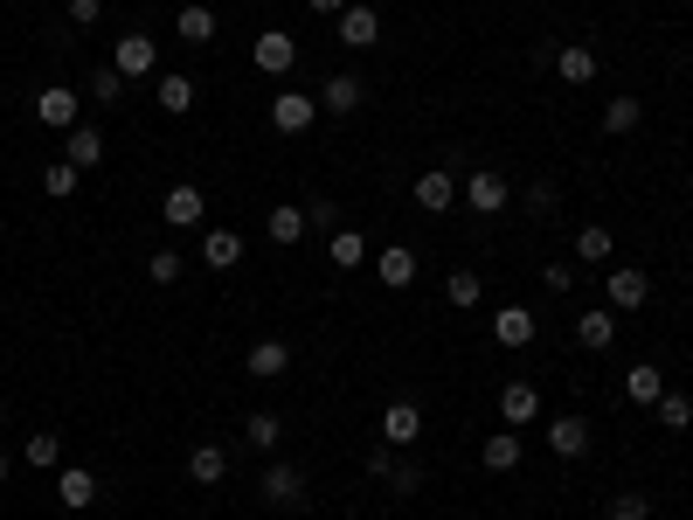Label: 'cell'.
Wrapping results in <instances>:
<instances>
[{"mask_svg":"<svg viewBox=\"0 0 693 520\" xmlns=\"http://www.w3.org/2000/svg\"><path fill=\"white\" fill-rule=\"evenodd\" d=\"M513 201V181L499 174V166H472V174H465V209L472 215H499Z\"/></svg>","mask_w":693,"mask_h":520,"instance_id":"obj_1","label":"cell"},{"mask_svg":"<svg viewBox=\"0 0 693 520\" xmlns=\"http://www.w3.org/2000/svg\"><path fill=\"white\" fill-rule=\"evenodd\" d=\"M604 299H610V312H639V306L652 299V271H645V264H610Z\"/></svg>","mask_w":693,"mask_h":520,"instance_id":"obj_2","label":"cell"},{"mask_svg":"<svg viewBox=\"0 0 693 520\" xmlns=\"http://www.w3.org/2000/svg\"><path fill=\"white\" fill-rule=\"evenodd\" d=\"M111 70H119L125 84H139V77H160V42H153V35H125V42L111 49Z\"/></svg>","mask_w":693,"mask_h":520,"instance_id":"obj_3","label":"cell"},{"mask_svg":"<svg viewBox=\"0 0 693 520\" xmlns=\"http://www.w3.org/2000/svg\"><path fill=\"white\" fill-rule=\"evenodd\" d=\"M35 119H42L49 133H70V125H84V98L70 84H49V90H35Z\"/></svg>","mask_w":693,"mask_h":520,"instance_id":"obj_4","label":"cell"},{"mask_svg":"<svg viewBox=\"0 0 693 520\" xmlns=\"http://www.w3.org/2000/svg\"><path fill=\"white\" fill-rule=\"evenodd\" d=\"M271 125L285 139L312 133V125H320V98H306V90H277V98H271Z\"/></svg>","mask_w":693,"mask_h":520,"instance_id":"obj_5","label":"cell"},{"mask_svg":"<svg viewBox=\"0 0 693 520\" xmlns=\"http://www.w3.org/2000/svg\"><path fill=\"white\" fill-rule=\"evenodd\" d=\"M201 215H209V195H201L195 181H174L166 201H160V222L166 230H201Z\"/></svg>","mask_w":693,"mask_h":520,"instance_id":"obj_6","label":"cell"},{"mask_svg":"<svg viewBox=\"0 0 693 520\" xmlns=\"http://www.w3.org/2000/svg\"><path fill=\"white\" fill-rule=\"evenodd\" d=\"M250 63L264 70V77H292V63H298V42H292L285 28H264V35L250 42Z\"/></svg>","mask_w":693,"mask_h":520,"instance_id":"obj_7","label":"cell"},{"mask_svg":"<svg viewBox=\"0 0 693 520\" xmlns=\"http://www.w3.org/2000/svg\"><path fill=\"white\" fill-rule=\"evenodd\" d=\"M409 195H417L423 215H444V209H458V174H451V166H430V174H417Z\"/></svg>","mask_w":693,"mask_h":520,"instance_id":"obj_8","label":"cell"},{"mask_svg":"<svg viewBox=\"0 0 693 520\" xmlns=\"http://www.w3.org/2000/svg\"><path fill=\"white\" fill-rule=\"evenodd\" d=\"M333 28H341V42H347V49H374V42H382V14L361 8V0H347V8L333 14Z\"/></svg>","mask_w":693,"mask_h":520,"instance_id":"obj_9","label":"cell"},{"mask_svg":"<svg viewBox=\"0 0 693 520\" xmlns=\"http://www.w3.org/2000/svg\"><path fill=\"white\" fill-rule=\"evenodd\" d=\"M417 437H423V410H417V403H388V410H382V444H388V451H409Z\"/></svg>","mask_w":693,"mask_h":520,"instance_id":"obj_10","label":"cell"},{"mask_svg":"<svg viewBox=\"0 0 693 520\" xmlns=\"http://www.w3.org/2000/svg\"><path fill=\"white\" fill-rule=\"evenodd\" d=\"M257 493H264V507H306V479H298V466H264Z\"/></svg>","mask_w":693,"mask_h":520,"instance_id":"obj_11","label":"cell"},{"mask_svg":"<svg viewBox=\"0 0 693 520\" xmlns=\"http://www.w3.org/2000/svg\"><path fill=\"white\" fill-rule=\"evenodd\" d=\"M499 417H507V431H528V423L541 417V388L534 382H507L499 388Z\"/></svg>","mask_w":693,"mask_h":520,"instance_id":"obj_12","label":"cell"},{"mask_svg":"<svg viewBox=\"0 0 693 520\" xmlns=\"http://www.w3.org/2000/svg\"><path fill=\"white\" fill-rule=\"evenodd\" d=\"M534 333H541V320H534L528 306H499L493 312V341L499 347H534Z\"/></svg>","mask_w":693,"mask_h":520,"instance_id":"obj_13","label":"cell"},{"mask_svg":"<svg viewBox=\"0 0 693 520\" xmlns=\"http://www.w3.org/2000/svg\"><path fill=\"white\" fill-rule=\"evenodd\" d=\"M555 70H561V84H596L604 55H596L590 42H561V49H555Z\"/></svg>","mask_w":693,"mask_h":520,"instance_id":"obj_14","label":"cell"},{"mask_svg":"<svg viewBox=\"0 0 693 520\" xmlns=\"http://www.w3.org/2000/svg\"><path fill=\"white\" fill-rule=\"evenodd\" d=\"M243 375H257V382L292 375V341H257V347H250V361H243Z\"/></svg>","mask_w":693,"mask_h":520,"instance_id":"obj_15","label":"cell"},{"mask_svg":"<svg viewBox=\"0 0 693 520\" xmlns=\"http://www.w3.org/2000/svg\"><path fill=\"white\" fill-rule=\"evenodd\" d=\"M153 104L166 111V119H187V111H195V77H181V70L153 77Z\"/></svg>","mask_w":693,"mask_h":520,"instance_id":"obj_16","label":"cell"},{"mask_svg":"<svg viewBox=\"0 0 693 520\" xmlns=\"http://www.w3.org/2000/svg\"><path fill=\"white\" fill-rule=\"evenodd\" d=\"M374 277H382L388 292H403V285H417V250L409 244H388L382 257H374Z\"/></svg>","mask_w":693,"mask_h":520,"instance_id":"obj_17","label":"cell"},{"mask_svg":"<svg viewBox=\"0 0 693 520\" xmlns=\"http://www.w3.org/2000/svg\"><path fill=\"white\" fill-rule=\"evenodd\" d=\"M520 458H528L520 431H493V437H485V451H479V466L485 472H520Z\"/></svg>","mask_w":693,"mask_h":520,"instance_id":"obj_18","label":"cell"},{"mask_svg":"<svg viewBox=\"0 0 693 520\" xmlns=\"http://www.w3.org/2000/svg\"><path fill=\"white\" fill-rule=\"evenodd\" d=\"M55 499H63L70 513H84L90 499H98V472H84V466H63V472H55Z\"/></svg>","mask_w":693,"mask_h":520,"instance_id":"obj_19","label":"cell"},{"mask_svg":"<svg viewBox=\"0 0 693 520\" xmlns=\"http://www.w3.org/2000/svg\"><path fill=\"white\" fill-rule=\"evenodd\" d=\"M187 479H195V486H222V479H230V451H222V444H195V451H187Z\"/></svg>","mask_w":693,"mask_h":520,"instance_id":"obj_20","label":"cell"},{"mask_svg":"<svg viewBox=\"0 0 693 520\" xmlns=\"http://www.w3.org/2000/svg\"><path fill=\"white\" fill-rule=\"evenodd\" d=\"M548 451H555V458H583V451H590V423H583V417H555V423H548Z\"/></svg>","mask_w":693,"mask_h":520,"instance_id":"obj_21","label":"cell"},{"mask_svg":"<svg viewBox=\"0 0 693 520\" xmlns=\"http://www.w3.org/2000/svg\"><path fill=\"white\" fill-rule=\"evenodd\" d=\"M576 341H583L590 355H604V347L617 341V312H610V306H590L583 320H576Z\"/></svg>","mask_w":693,"mask_h":520,"instance_id":"obj_22","label":"cell"},{"mask_svg":"<svg viewBox=\"0 0 693 520\" xmlns=\"http://www.w3.org/2000/svg\"><path fill=\"white\" fill-rule=\"evenodd\" d=\"M201 264H209V271H236L243 264V236L236 230H209V236H201Z\"/></svg>","mask_w":693,"mask_h":520,"instance_id":"obj_23","label":"cell"},{"mask_svg":"<svg viewBox=\"0 0 693 520\" xmlns=\"http://www.w3.org/2000/svg\"><path fill=\"white\" fill-rule=\"evenodd\" d=\"M174 35H181L187 49H209V42H215V14L201 8V0H187V8H181V22H174Z\"/></svg>","mask_w":693,"mask_h":520,"instance_id":"obj_24","label":"cell"},{"mask_svg":"<svg viewBox=\"0 0 693 520\" xmlns=\"http://www.w3.org/2000/svg\"><path fill=\"white\" fill-rule=\"evenodd\" d=\"M326 264L361 271V264H368V236H361V230H333V236H326Z\"/></svg>","mask_w":693,"mask_h":520,"instance_id":"obj_25","label":"cell"},{"mask_svg":"<svg viewBox=\"0 0 693 520\" xmlns=\"http://www.w3.org/2000/svg\"><path fill=\"white\" fill-rule=\"evenodd\" d=\"M63 153H70V166H84V174H90V166L104 160V133H98V125H70V146H63Z\"/></svg>","mask_w":693,"mask_h":520,"instance_id":"obj_26","label":"cell"},{"mask_svg":"<svg viewBox=\"0 0 693 520\" xmlns=\"http://www.w3.org/2000/svg\"><path fill=\"white\" fill-rule=\"evenodd\" d=\"M444 299H451V306H458V312H472V306H479V299H485V277H479V271H472V264H458V271H451V277H444Z\"/></svg>","mask_w":693,"mask_h":520,"instance_id":"obj_27","label":"cell"},{"mask_svg":"<svg viewBox=\"0 0 693 520\" xmlns=\"http://www.w3.org/2000/svg\"><path fill=\"white\" fill-rule=\"evenodd\" d=\"M361 98H368V90H361V77H347V70H341V77H326V84H320V111H354Z\"/></svg>","mask_w":693,"mask_h":520,"instance_id":"obj_28","label":"cell"},{"mask_svg":"<svg viewBox=\"0 0 693 520\" xmlns=\"http://www.w3.org/2000/svg\"><path fill=\"white\" fill-rule=\"evenodd\" d=\"M624 396H631V403H645V410H652V403L666 396V375H659V368H652V361H639V368H631V375H624Z\"/></svg>","mask_w":693,"mask_h":520,"instance_id":"obj_29","label":"cell"},{"mask_svg":"<svg viewBox=\"0 0 693 520\" xmlns=\"http://www.w3.org/2000/svg\"><path fill=\"white\" fill-rule=\"evenodd\" d=\"M264 236H271V244H298V236H306V209H292V201H285V209H271L264 215Z\"/></svg>","mask_w":693,"mask_h":520,"instance_id":"obj_30","label":"cell"},{"mask_svg":"<svg viewBox=\"0 0 693 520\" xmlns=\"http://www.w3.org/2000/svg\"><path fill=\"white\" fill-rule=\"evenodd\" d=\"M576 264H610V230L604 222H583V230H576Z\"/></svg>","mask_w":693,"mask_h":520,"instance_id":"obj_31","label":"cell"},{"mask_svg":"<svg viewBox=\"0 0 693 520\" xmlns=\"http://www.w3.org/2000/svg\"><path fill=\"white\" fill-rule=\"evenodd\" d=\"M243 437L257 444V451H277V437H285V417H271V410H257V417H243Z\"/></svg>","mask_w":693,"mask_h":520,"instance_id":"obj_32","label":"cell"},{"mask_svg":"<svg viewBox=\"0 0 693 520\" xmlns=\"http://www.w3.org/2000/svg\"><path fill=\"white\" fill-rule=\"evenodd\" d=\"M652 417H659V431H693V403H686V396H672V388H666L659 403H652Z\"/></svg>","mask_w":693,"mask_h":520,"instance_id":"obj_33","label":"cell"},{"mask_svg":"<svg viewBox=\"0 0 693 520\" xmlns=\"http://www.w3.org/2000/svg\"><path fill=\"white\" fill-rule=\"evenodd\" d=\"M639 119H645V104H639V98H610V104H604V133H631Z\"/></svg>","mask_w":693,"mask_h":520,"instance_id":"obj_34","label":"cell"},{"mask_svg":"<svg viewBox=\"0 0 693 520\" xmlns=\"http://www.w3.org/2000/svg\"><path fill=\"white\" fill-rule=\"evenodd\" d=\"M22 451H28V466H35V472H49L55 458H63V437H55V431H35V437L22 444Z\"/></svg>","mask_w":693,"mask_h":520,"instance_id":"obj_35","label":"cell"},{"mask_svg":"<svg viewBox=\"0 0 693 520\" xmlns=\"http://www.w3.org/2000/svg\"><path fill=\"white\" fill-rule=\"evenodd\" d=\"M77 181H84V166H70V160H49V174H42V188L63 201V195H77Z\"/></svg>","mask_w":693,"mask_h":520,"instance_id":"obj_36","label":"cell"},{"mask_svg":"<svg viewBox=\"0 0 693 520\" xmlns=\"http://www.w3.org/2000/svg\"><path fill=\"white\" fill-rule=\"evenodd\" d=\"M90 98H98V104H125V77H119V70H90Z\"/></svg>","mask_w":693,"mask_h":520,"instance_id":"obj_37","label":"cell"},{"mask_svg":"<svg viewBox=\"0 0 693 520\" xmlns=\"http://www.w3.org/2000/svg\"><path fill=\"white\" fill-rule=\"evenodd\" d=\"M610 520H652V499H645L639 486H624V493L610 499Z\"/></svg>","mask_w":693,"mask_h":520,"instance_id":"obj_38","label":"cell"},{"mask_svg":"<svg viewBox=\"0 0 693 520\" xmlns=\"http://www.w3.org/2000/svg\"><path fill=\"white\" fill-rule=\"evenodd\" d=\"M146 277L153 285H181V250H153L146 257Z\"/></svg>","mask_w":693,"mask_h":520,"instance_id":"obj_39","label":"cell"},{"mask_svg":"<svg viewBox=\"0 0 693 520\" xmlns=\"http://www.w3.org/2000/svg\"><path fill=\"white\" fill-rule=\"evenodd\" d=\"M306 230H341V209H333V201H306Z\"/></svg>","mask_w":693,"mask_h":520,"instance_id":"obj_40","label":"cell"},{"mask_svg":"<svg viewBox=\"0 0 693 520\" xmlns=\"http://www.w3.org/2000/svg\"><path fill=\"white\" fill-rule=\"evenodd\" d=\"M104 22V0H70V28H98Z\"/></svg>","mask_w":693,"mask_h":520,"instance_id":"obj_41","label":"cell"},{"mask_svg":"<svg viewBox=\"0 0 693 520\" xmlns=\"http://www.w3.org/2000/svg\"><path fill=\"white\" fill-rule=\"evenodd\" d=\"M388 486H396V493H417V486H423V472L409 466V458H396V466H388Z\"/></svg>","mask_w":693,"mask_h":520,"instance_id":"obj_42","label":"cell"},{"mask_svg":"<svg viewBox=\"0 0 693 520\" xmlns=\"http://www.w3.org/2000/svg\"><path fill=\"white\" fill-rule=\"evenodd\" d=\"M541 285H548V292H569V285H576V264H541Z\"/></svg>","mask_w":693,"mask_h":520,"instance_id":"obj_43","label":"cell"},{"mask_svg":"<svg viewBox=\"0 0 693 520\" xmlns=\"http://www.w3.org/2000/svg\"><path fill=\"white\" fill-rule=\"evenodd\" d=\"M555 209V188H548V181H534V188H528V215H548Z\"/></svg>","mask_w":693,"mask_h":520,"instance_id":"obj_44","label":"cell"},{"mask_svg":"<svg viewBox=\"0 0 693 520\" xmlns=\"http://www.w3.org/2000/svg\"><path fill=\"white\" fill-rule=\"evenodd\" d=\"M306 8H312V14H341L347 0H306Z\"/></svg>","mask_w":693,"mask_h":520,"instance_id":"obj_45","label":"cell"},{"mask_svg":"<svg viewBox=\"0 0 693 520\" xmlns=\"http://www.w3.org/2000/svg\"><path fill=\"white\" fill-rule=\"evenodd\" d=\"M0 423H8V403H0Z\"/></svg>","mask_w":693,"mask_h":520,"instance_id":"obj_46","label":"cell"},{"mask_svg":"<svg viewBox=\"0 0 693 520\" xmlns=\"http://www.w3.org/2000/svg\"><path fill=\"white\" fill-rule=\"evenodd\" d=\"M0 479H8V458H0Z\"/></svg>","mask_w":693,"mask_h":520,"instance_id":"obj_47","label":"cell"}]
</instances>
